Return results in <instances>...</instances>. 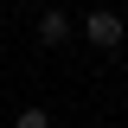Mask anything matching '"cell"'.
I'll list each match as a JSON object with an SVG mask.
<instances>
[{
	"mask_svg": "<svg viewBox=\"0 0 128 128\" xmlns=\"http://www.w3.org/2000/svg\"><path fill=\"white\" fill-rule=\"evenodd\" d=\"M64 6H70V0H64Z\"/></svg>",
	"mask_w": 128,
	"mask_h": 128,
	"instance_id": "cell-4",
	"label": "cell"
},
{
	"mask_svg": "<svg viewBox=\"0 0 128 128\" xmlns=\"http://www.w3.org/2000/svg\"><path fill=\"white\" fill-rule=\"evenodd\" d=\"M122 6H128V0H122Z\"/></svg>",
	"mask_w": 128,
	"mask_h": 128,
	"instance_id": "cell-5",
	"label": "cell"
},
{
	"mask_svg": "<svg viewBox=\"0 0 128 128\" xmlns=\"http://www.w3.org/2000/svg\"><path fill=\"white\" fill-rule=\"evenodd\" d=\"M38 45H70V13L64 6H45L38 13Z\"/></svg>",
	"mask_w": 128,
	"mask_h": 128,
	"instance_id": "cell-2",
	"label": "cell"
},
{
	"mask_svg": "<svg viewBox=\"0 0 128 128\" xmlns=\"http://www.w3.org/2000/svg\"><path fill=\"white\" fill-rule=\"evenodd\" d=\"M83 38H90L96 51H122V45H128V26H122V13H109V6H90Z\"/></svg>",
	"mask_w": 128,
	"mask_h": 128,
	"instance_id": "cell-1",
	"label": "cell"
},
{
	"mask_svg": "<svg viewBox=\"0 0 128 128\" xmlns=\"http://www.w3.org/2000/svg\"><path fill=\"white\" fill-rule=\"evenodd\" d=\"M13 128H51V115H45V109H19V115H13Z\"/></svg>",
	"mask_w": 128,
	"mask_h": 128,
	"instance_id": "cell-3",
	"label": "cell"
}]
</instances>
